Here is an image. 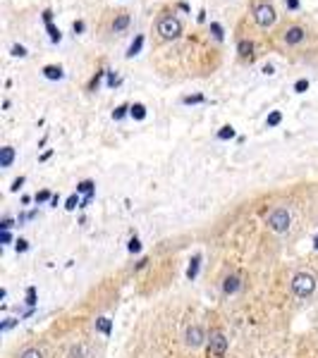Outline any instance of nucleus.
Instances as JSON below:
<instances>
[{
	"label": "nucleus",
	"instance_id": "obj_40",
	"mask_svg": "<svg viewBox=\"0 0 318 358\" xmlns=\"http://www.w3.org/2000/svg\"><path fill=\"white\" fill-rule=\"evenodd\" d=\"M263 74H268V77L275 74V67H273V65H263Z\"/></svg>",
	"mask_w": 318,
	"mask_h": 358
},
{
	"label": "nucleus",
	"instance_id": "obj_8",
	"mask_svg": "<svg viewBox=\"0 0 318 358\" xmlns=\"http://www.w3.org/2000/svg\"><path fill=\"white\" fill-rule=\"evenodd\" d=\"M43 77L55 82V79H62V77H65V72H62L60 65H46V67H43Z\"/></svg>",
	"mask_w": 318,
	"mask_h": 358
},
{
	"label": "nucleus",
	"instance_id": "obj_31",
	"mask_svg": "<svg viewBox=\"0 0 318 358\" xmlns=\"http://www.w3.org/2000/svg\"><path fill=\"white\" fill-rule=\"evenodd\" d=\"M22 358H43V356H41L38 349H27V351L22 354Z\"/></svg>",
	"mask_w": 318,
	"mask_h": 358
},
{
	"label": "nucleus",
	"instance_id": "obj_12",
	"mask_svg": "<svg viewBox=\"0 0 318 358\" xmlns=\"http://www.w3.org/2000/svg\"><path fill=\"white\" fill-rule=\"evenodd\" d=\"M237 289H239V277H228L225 284H223V291L225 294H234Z\"/></svg>",
	"mask_w": 318,
	"mask_h": 358
},
{
	"label": "nucleus",
	"instance_id": "obj_33",
	"mask_svg": "<svg viewBox=\"0 0 318 358\" xmlns=\"http://www.w3.org/2000/svg\"><path fill=\"white\" fill-rule=\"evenodd\" d=\"M27 303H29V306L36 303V289H34V287H29V291H27Z\"/></svg>",
	"mask_w": 318,
	"mask_h": 358
},
{
	"label": "nucleus",
	"instance_id": "obj_32",
	"mask_svg": "<svg viewBox=\"0 0 318 358\" xmlns=\"http://www.w3.org/2000/svg\"><path fill=\"white\" fill-rule=\"evenodd\" d=\"M117 84H120V77H117L115 72H108V86H110V88H115Z\"/></svg>",
	"mask_w": 318,
	"mask_h": 358
},
{
	"label": "nucleus",
	"instance_id": "obj_36",
	"mask_svg": "<svg viewBox=\"0 0 318 358\" xmlns=\"http://www.w3.org/2000/svg\"><path fill=\"white\" fill-rule=\"evenodd\" d=\"M72 29H74V34H82V31H84V22H82V19H77V22L72 24Z\"/></svg>",
	"mask_w": 318,
	"mask_h": 358
},
{
	"label": "nucleus",
	"instance_id": "obj_29",
	"mask_svg": "<svg viewBox=\"0 0 318 358\" xmlns=\"http://www.w3.org/2000/svg\"><path fill=\"white\" fill-rule=\"evenodd\" d=\"M294 91H297V93H304V91H309V82H306V79H299V82L294 84Z\"/></svg>",
	"mask_w": 318,
	"mask_h": 358
},
{
	"label": "nucleus",
	"instance_id": "obj_20",
	"mask_svg": "<svg viewBox=\"0 0 318 358\" xmlns=\"http://www.w3.org/2000/svg\"><path fill=\"white\" fill-rule=\"evenodd\" d=\"M46 29H48V34H51V41H53V43H58L60 38H62V34H60V29H55V27H53V22H51V24H46Z\"/></svg>",
	"mask_w": 318,
	"mask_h": 358
},
{
	"label": "nucleus",
	"instance_id": "obj_14",
	"mask_svg": "<svg viewBox=\"0 0 318 358\" xmlns=\"http://www.w3.org/2000/svg\"><path fill=\"white\" fill-rule=\"evenodd\" d=\"M127 24H129V15H124V12H122V15H117V17H115L113 29H115V31H122V29H127Z\"/></svg>",
	"mask_w": 318,
	"mask_h": 358
},
{
	"label": "nucleus",
	"instance_id": "obj_16",
	"mask_svg": "<svg viewBox=\"0 0 318 358\" xmlns=\"http://www.w3.org/2000/svg\"><path fill=\"white\" fill-rule=\"evenodd\" d=\"M129 115H132L134 119H144V117H146V108L141 105V103H134V105L129 108Z\"/></svg>",
	"mask_w": 318,
	"mask_h": 358
},
{
	"label": "nucleus",
	"instance_id": "obj_6",
	"mask_svg": "<svg viewBox=\"0 0 318 358\" xmlns=\"http://www.w3.org/2000/svg\"><path fill=\"white\" fill-rule=\"evenodd\" d=\"M283 38H285V43H289V46H297V43H301L306 38V31L301 27H289L283 31Z\"/></svg>",
	"mask_w": 318,
	"mask_h": 358
},
{
	"label": "nucleus",
	"instance_id": "obj_24",
	"mask_svg": "<svg viewBox=\"0 0 318 358\" xmlns=\"http://www.w3.org/2000/svg\"><path fill=\"white\" fill-rule=\"evenodd\" d=\"M129 253H139V251H141V241H139V239H137V237H132V239H129Z\"/></svg>",
	"mask_w": 318,
	"mask_h": 358
},
{
	"label": "nucleus",
	"instance_id": "obj_22",
	"mask_svg": "<svg viewBox=\"0 0 318 358\" xmlns=\"http://www.w3.org/2000/svg\"><path fill=\"white\" fill-rule=\"evenodd\" d=\"M211 34H213L218 41H223V27H220L218 22H211Z\"/></svg>",
	"mask_w": 318,
	"mask_h": 358
},
{
	"label": "nucleus",
	"instance_id": "obj_25",
	"mask_svg": "<svg viewBox=\"0 0 318 358\" xmlns=\"http://www.w3.org/2000/svg\"><path fill=\"white\" fill-rule=\"evenodd\" d=\"M182 103H184V105H192V103H203V96H199V93H196V96H184V98H182Z\"/></svg>",
	"mask_w": 318,
	"mask_h": 358
},
{
	"label": "nucleus",
	"instance_id": "obj_39",
	"mask_svg": "<svg viewBox=\"0 0 318 358\" xmlns=\"http://www.w3.org/2000/svg\"><path fill=\"white\" fill-rule=\"evenodd\" d=\"M43 22H46V24L53 22V12H51V10H43Z\"/></svg>",
	"mask_w": 318,
	"mask_h": 358
},
{
	"label": "nucleus",
	"instance_id": "obj_34",
	"mask_svg": "<svg viewBox=\"0 0 318 358\" xmlns=\"http://www.w3.org/2000/svg\"><path fill=\"white\" fill-rule=\"evenodd\" d=\"M22 184H24V177H17V179L12 182V187H10V189H12V191H19V187H22Z\"/></svg>",
	"mask_w": 318,
	"mask_h": 358
},
{
	"label": "nucleus",
	"instance_id": "obj_18",
	"mask_svg": "<svg viewBox=\"0 0 318 358\" xmlns=\"http://www.w3.org/2000/svg\"><path fill=\"white\" fill-rule=\"evenodd\" d=\"M280 122H283V112H270V115H268V119H265V124H268V127H278V124H280Z\"/></svg>",
	"mask_w": 318,
	"mask_h": 358
},
{
	"label": "nucleus",
	"instance_id": "obj_27",
	"mask_svg": "<svg viewBox=\"0 0 318 358\" xmlns=\"http://www.w3.org/2000/svg\"><path fill=\"white\" fill-rule=\"evenodd\" d=\"M46 201H53V193L51 191H38L36 193V203H46Z\"/></svg>",
	"mask_w": 318,
	"mask_h": 358
},
{
	"label": "nucleus",
	"instance_id": "obj_42",
	"mask_svg": "<svg viewBox=\"0 0 318 358\" xmlns=\"http://www.w3.org/2000/svg\"><path fill=\"white\" fill-rule=\"evenodd\" d=\"M314 246L318 248V234H316V237H314Z\"/></svg>",
	"mask_w": 318,
	"mask_h": 358
},
{
	"label": "nucleus",
	"instance_id": "obj_13",
	"mask_svg": "<svg viewBox=\"0 0 318 358\" xmlns=\"http://www.w3.org/2000/svg\"><path fill=\"white\" fill-rule=\"evenodd\" d=\"M199 263H201V256H194V258H192V265L187 268V277H189V279H194V277L199 275Z\"/></svg>",
	"mask_w": 318,
	"mask_h": 358
},
{
	"label": "nucleus",
	"instance_id": "obj_28",
	"mask_svg": "<svg viewBox=\"0 0 318 358\" xmlns=\"http://www.w3.org/2000/svg\"><path fill=\"white\" fill-rule=\"evenodd\" d=\"M103 74H108V72H98V74L91 79V84H88V88H91V91H96V88H98V84H101V79H103Z\"/></svg>",
	"mask_w": 318,
	"mask_h": 358
},
{
	"label": "nucleus",
	"instance_id": "obj_7",
	"mask_svg": "<svg viewBox=\"0 0 318 358\" xmlns=\"http://www.w3.org/2000/svg\"><path fill=\"white\" fill-rule=\"evenodd\" d=\"M187 344H189V346H194V349H196V346H201V344H203V330H201V327H196V325H194V327H189V330H187Z\"/></svg>",
	"mask_w": 318,
	"mask_h": 358
},
{
	"label": "nucleus",
	"instance_id": "obj_21",
	"mask_svg": "<svg viewBox=\"0 0 318 358\" xmlns=\"http://www.w3.org/2000/svg\"><path fill=\"white\" fill-rule=\"evenodd\" d=\"M129 108H132V105H117L115 110H113V119H122V117L129 112Z\"/></svg>",
	"mask_w": 318,
	"mask_h": 358
},
{
	"label": "nucleus",
	"instance_id": "obj_37",
	"mask_svg": "<svg viewBox=\"0 0 318 358\" xmlns=\"http://www.w3.org/2000/svg\"><path fill=\"white\" fill-rule=\"evenodd\" d=\"M12 224H15V222L10 220V218H5V220L0 222V227H2V232H7V229H10V227H12Z\"/></svg>",
	"mask_w": 318,
	"mask_h": 358
},
{
	"label": "nucleus",
	"instance_id": "obj_17",
	"mask_svg": "<svg viewBox=\"0 0 318 358\" xmlns=\"http://www.w3.org/2000/svg\"><path fill=\"white\" fill-rule=\"evenodd\" d=\"M77 191H79V193H87V196H93V182H91V179L79 182V184H77Z\"/></svg>",
	"mask_w": 318,
	"mask_h": 358
},
{
	"label": "nucleus",
	"instance_id": "obj_2",
	"mask_svg": "<svg viewBox=\"0 0 318 358\" xmlns=\"http://www.w3.org/2000/svg\"><path fill=\"white\" fill-rule=\"evenodd\" d=\"M254 19H256V24L263 27V29L273 27V24H275V19H278L275 7H273L270 2H259V5L254 7Z\"/></svg>",
	"mask_w": 318,
	"mask_h": 358
},
{
	"label": "nucleus",
	"instance_id": "obj_35",
	"mask_svg": "<svg viewBox=\"0 0 318 358\" xmlns=\"http://www.w3.org/2000/svg\"><path fill=\"white\" fill-rule=\"evenodd\" d=\"M15 325H17V320H12V318H10V320H5V323H2V327H0V330L7 332L10 327H15Z\"/></svg>",
	"mask_w": 318,
	"mask_h": 358
},
{
	"label": "nucleus",
	"instance_id": "obj_19",
	"mask_svg": "<svg viewBox=\"0 0 318 358\" xmlns=\"http://www.w3.org/2000/svg\"><path fill=\"white\" fill-rule=\"evenodd\" d=\"M218 138H220V141H228V138H234V129H232L230 124H228V127H223V129L218 132Z\"/></svg>",
	"mask_w": 318,
	"mask_h": 358
},
{
	"label": "nucleus",
	"instance_id": "obj_23",
	"mask_svg": "<svg viewBox=\"0 0 318 358\" xmlns=\"http://www.w3.org/2000/svg\"><path fill=\"white\" fill-rule=\"evenodd\" d=\"M12 55H15V57H27L29 53H27V48H24V46L15 43V46H12Z\"/></svg>",
	"mask_w": 318,
	"mask_h": 358
},
{
	"label": "nucleus",
	"instance_id": "obj_11",
	"mask_svg": "<svg viewBox=\"0 0 318 358\" xmlns=\"http://www.w3.org/2000/svg\"><path fill=\"white\" fill-rule=\"evenodd\" d=\"M141 46H144V36L139 34L134 41H132V46H129V51H127V57H134L139 55V51H141Z\"/></svg>",
	"mask_w": 318,
	"mask_h": 358
},
{
	"label": "nucleus",
	"instance_id": "obj_10",
	"mask_svg": "<svg viewBox=\"0 0 318 358\" xmlns=\"http://www.w3.org/2000/svg\"><path fill=\"white\" fill-rule=\"evenodd\" d=\"M237 53H239L242 57H251V53H254V43L247 41V38H242V41L237 43Z\"/></svg>",
	"mask_w": 318,
	"mask_h": 358
},
{
	"label": "nucleus",
	"instance_id": "obj_4",
	"mask_svg": "<svg viewBox=\"0 0 318 358\" xmlns=\"http://www.w3.org/2000/svg\"><path fill=\"white\" fill-rule=\"evenodd\" d=\"M268 224H270V229L273 232H287L289 227V213L285 208H278V210H273L270 215H268Z\"/></svg>",
	"mask_w": 318,
	"mask_h": 358
},
{
	"label": "nucleus",
	"instance_id": "obj_5",
	"mask_svg": "<svg viewBox=\"0 0 318 358\" xmlns=\"http://www.w3.org/2000/svg\"><path fill=\"white\" fill-rule=\"evenodd\" d=\"M208 349H211L213 356L223 358L225 356V351H228V339H225L220 332H213V334H211V346H208Z\"/></svg>",
	"mask_w": 318,
	"mask_h": 358
},
{
	"label": "nucleus",
	"instance_id": "obj_15",
	"mask_svg": "<svg viewBox=\"0 0 318 358\" xmlns=\"http://www.w3.org/2000/svg\"><path fill=\"white\" fill-rule=\"evenodd\" d=\"M96 327H98V332H103V334H110L113 323H110L108 318H98V320H96Z\"/></svg>",
	"mask_w": 318,
	"mask_h": 358
},
{
	"label": "nucleus",
	"instance_id": "obj_30",
	"mask_svg": "<svg viewBox=\"0 0 318 358\" xmlns=\"http://www.w3.org/2000/svg\"><path fill=\"white\" fill-rule=\"evenodd\" d=\"M15 248H17V253H24V251L29 248V241H27V239H17V244H15Z\"/></svg>",
	"mask_w": 318,
	"mask_h": 358
},
{
	"label": "nucleus",
	"instance_id": "obj_1",
	"mask_svg": "<svg viewBox=\"0 0 318 358\" xmlns=\"http://www.w3.org/2000/svg\"><path fill=\"white\" fill-rule=\"evenodd\" d=\"M292 289H294L297 296H311L314 289H316V277L309 275V273H299L292 279Z\"/></svg>",
	"mask_w": 318,
	"mask_h": 358
},
{
	"label": "nucleus",
	"instance_id": "obj_38",
	"mask_svg": "<svg viewBox=\"0 0 318 358\" xmlns=\"http://www.w3.org/2000/svg\"><path fill=\"white\" fill-rule=\"evenodd\" d=\"M285 7L287 10H297L299 7V0H285Z\"/></svg>",
	"mask_w": 318,
	"mask_h": 358
},
{
	"label": "nucleus",
	"instance_id": "obj_9",
	"mask_svg": "<svg viewBox=\"0 0 318 358\" xmlns=\"http://www.w3.org/2000/svg\"><path fill=\"white\" fill-rule=\"evenodd\" d=\"M12 160H15V148H12V146H5V148L0 151V167H10Z\"/></svg>",
	"mask_w": 318,
	"mask_h": 358
},
{
	"label": "nucleus",
	"instance_id": "obj_41",
	"mask_svg": "<svg viewBox=\"0 0 318 358\" xmlns=\"http://www.w3.org/2000/svg\"><path fill=\"white\" fill-rule=\"evenodd\" d=\"M0 241H2V244H10V241H12V237H10V232H2V237H0Z\"/></svg>",
	"mask_w": 318,
	"mask_h": 358
},
{
	"label": "nucleus",
	"instance_id": "obj_26",
	"mask_svg": "<svg viewBox=\"0 0 318 358\" xmlns=\"http://www.w3.org/2000/svg\"><path fill=\"white\" fill-rule=\"evenodd\" d=\"M77 205H79V198H77V193H72V196L67 198V203H65V208H67V210H74Z\"/></svg>",
	"mask_w": 318,
	"mask_h": 358
},
{
	"label": "nucleus",
	"instance_id": "obj_3",
	"mask_svg": "<svg viewBox=\"0 0 318 358\" xmlns=\"http://www.w3.org/2000/svg\"><path fill=\"white\" fill-rule=\"evenodd\" d=\"M158 34H160L163 41H175V38H179V34H182L179 19H177V17H163V19L158 22Z\"/></svg>",
	"mask_w": 318,
	"mask_h": 358
}]
</instances>
